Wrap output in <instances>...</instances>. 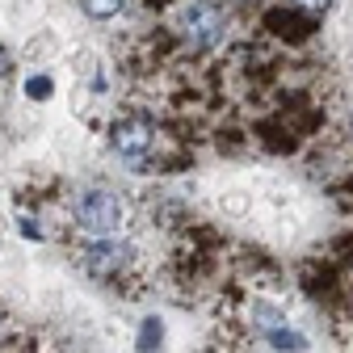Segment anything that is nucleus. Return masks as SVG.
Instances as JSON below:
<instances>
[{"mask_svg": "<svg viewBox=\"0 0 353 353\" xmlns=\"http://www.w3.org/2000/svg\"><path fill=\"white\" fill-rule=\"evenodd\" d=\"M72 223L84 232V236H97V240H110L122 223H126V202L114 194V190H80L72 198Z\"/></svg>", "mask_w": 353, "mask_h": 353, "instance_id": "nucleus-1", "label": "nucleus"}, {"mask_svg": "<svg viewBox=\"0 0 353 353\" xmlns=\"http://www.w3.org/2000/svg\"><path fill=\"white\" fill-rule=\"evenodd\" d=\"M228 38V13L214 0H194L181 17V42L190 55H206Z\"/></svg>", "mask_w": 353, "mask_h": 353, "instance_id": "nucleus-2", "label": "nucleus"}, {"mask_svg": "<svg viewBox=\"0 0 353 353\" xmlns=\"http://www.w3.org/2000/svg\"><path fill=\"white\" fill-rule=\"evenodd\" d=\"M110 143L126 160V168H148L156 160V126L148 118H122L110 130Z\"/></svg>", "mask_w": 353, "mask_h": 353, "instance_id": "nucleus-3", "label": "nucleus"}, {"mask_svg": "<svg viewBox=\"0 0 353 353\" xmlns=\"http://www.w3.org/2000/svg\"><path fill=\"white\" fill-rule=\"evenodd\" d=\"M80 270L88 278H122L135 270V248L118 240H93L80 252Z\"/></svg>", "mask_w": 353, "mask_h": 353, "instance_id": "nucleus-4", "label": "nucleus"}, {"mask_svg": "<svg viewBox=\"0 0 353 353\" xmlns=\"http://www.w3.org/2000/svg\"><path fill=\"white\" fill-rule=\"evenodd\" d=\"M265 26L278 30L282 38H303V34H312V17H299V13H286V9H274L270 17H265Z\"/></svg>", "mask_w": 353, "mask_h": 353, "instance_id": "nucleus-5", "label": "nucleus"}, {"mask_svg": "<svg viewBox=\"0 0 353 353\" xmlns=\"http://www.w3.org/2000/svg\"><path fill=\"white\" fill-rule=\"evenodd\" d=\"M265 341H270L274 349H294V353H303V349H307V336H303V332H294V328H286V324L270 328V332H265Z\"/></svg>", "mask_w": 353, "mask_h": 353, "instance_id": "nucleus-6", "label": "nucleus"}, {"mask_svg": "<svg viewBox=\"0 0 353 353\" xmlns=\"http://www.w3.org/2000/svg\"><path fill=\"white\" fill-rule=\"evenodd\" d=\"M76 5L93 17V21H110V17H118L126 9V0H76Z\"/></svg>", "mask_w": 353, "mask_h": 353, "instance_id": "nucleus-7", "label": "nucleus"}, {"mask_svg": "<svg viewBox=\"0 0 353 353\" xmlns=\"http://www.w3.org/2000/svg\"><path fill=\"white\" fill-rule=\"evenodd\" d=\"M160 345H164V324H160V320H143L135 349H139V353H156Z\"/></svg>", "mask_w": 353, "mask_h": 353, "instance_id": "nucleus-8", "label": "nucleus"}, {"mask_svg": "<svg viewBox=\"0 0 353 353\" xmlns=\"http://www.w3.org/2000/svg\"><path fill=\"white\" fill-rule=\"evenodd\" d=\"M51 88H55V80H51V76H30V80H26V93H30L34 101H42V97L51 93Z\"/></svg>", "mask_w": 353, "mask_h": 353, "instance_id": "nucleus-9", "label": "nucleus"}, {"mask_svg": "<svg viewBox=\"0 0 353 353\" xmlns=\"http://www.w3.org/2000/svg\"><path fill=\"white\" fill-rule=\"evenodd\" d=\"M17 232H21L26 240H42V232H38V223H34L30 214H17Z\"/></svg>", "mask_w": 353, "mask_h": 353, "instance_id": "nucleus-10", "label": "nucleus"}, {"mask_svg": "<svg viewBox=\"0 0 353 353\" xmlns=\"http://www.w3.org/2000/svg\"><path fill=\"white\" fill-rule=\"evenodd\" d=\"M286 5H294V9H312V13H320V9H328L332 0H286Z\"/></svg>", "mask_w": 353, "mask_h": 353, "instance_id": "nucleus-11", "label": "nucleus"}, {"mask_svg": "<svg viewBox=\"0 0 353 353\" xmlns=\"http://www.w3.org/2000/svg\"><path fill=\"white\" fill-rule=\"evenodd\" d=\"M13 76V59H9V51H0V84H5Z\"/></svg>", "mask_w": 353, "mask_h": 353, "instance_id": "nucleus-12", "label": "nucleus"}, {"mask_svg": "<svg viewBox=\"0 0 353 353\" xmlns=\"http://www.w3.org/2000/svg\"><path fill=\"white\" fill-rule=\"evenodd\" d=\"M198 353H214V349H198Z\"/></svg>", "mask_w": 353, "mask_h": 353, "instance_id": "nucleus-13", "label": "nucleus"}, {"mask_svg": "<svg viewBox=\"0 0 353 353\" xmlns=\"http://www.w3.org/2000/svg\"><path fill=\"white\" fill-rule=\"evenodd\" d=\"M0 341H5V332H0Z\"/></svg>", "mask_w": 353, "mask_h": 353, "instance_id": "nucleus-14", "label": "nucleus"}]
</instances>
